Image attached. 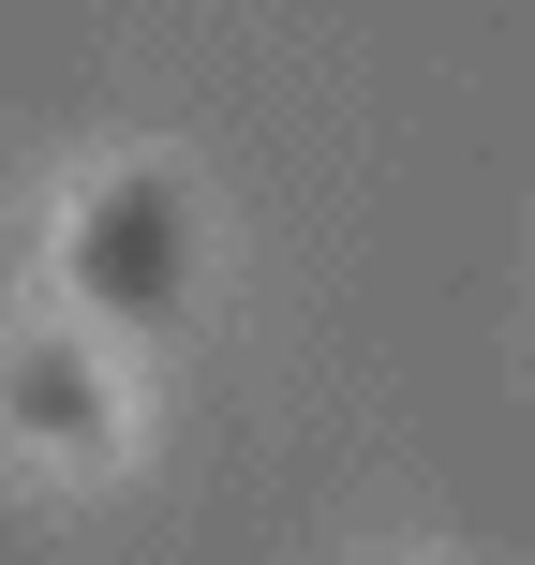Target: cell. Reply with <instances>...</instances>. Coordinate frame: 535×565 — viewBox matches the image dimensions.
Here are the masks:
<instances>
[{
	"label": "cell",
	"instance_id": "6da1fadb",
	"mask_svg": "<svg viewBox=\"0 0 535 565\" xmlns=\"http://www.w3.org/2000/svg\"><path fill=\"white\" fill-rule=\"evenodd\" d=\"M60 268H75V298L105 312V328H164V312L194 298V194H179L164 164H105L60 209Z\"/></svg>",
	"mask_w": 535,
	"mask_h": 565
},
{
	"label": "cell",
	"instance_id": "7a4b0ae2",
	"mask_svg": "<svg viewBox=\"0 0 535 565\" xmlns=\"http://www.w3.org/2000/svg\"><path fill=\"white\" fill-rule=\"evenodd\" d=\"M0 417H15L30 447H60V461H105L119 447V387H105L89 342H15V358H0Z\"/></svg>",
	"mask_w": 535,
	"mask_h": 565
}]
</instances>
